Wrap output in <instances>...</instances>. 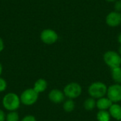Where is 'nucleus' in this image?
Wrapping results in <instances>:
<instances>
[{"mask_svg":"<svg viewBox=\"0 0 121 121\" xmlns=\"http://www.w3.org/2000/svg\"></svg>","mask_w":121,"mask_h":121,"instance_id":"nucleus-28","label":"nucleus"},{"mask_svg":"<svg viewBox=\"0 0 121 121\" xmlns=\"http://www.w3.org/2000/svg\"><path fill=\"white\" fill-rule=\"evenodd\" d=\"M108 112L111 118L117 121H121V106L120 104L113 103L108 109Z\"/></svg>","mask_w":121,"mask_h":121,"instance_id":"nucleus-11","label":"nucleus"},{"mask_svg":"<svg viewBox=\"0 0 121 121\" xmlns=\"http://www.w3.org/2000/svg\"><path fill=\"white\" fill-rule=\"evenodd\" d=\"M7 87V83L6 80L0 77V92H3L6 89Z\"/></svg>","mask_w":121,"mask_h":121,"instance_id":"nucleus-18","label":"nucleus"},{"mask_svg":"<svg viewBox=\"0 0 121 121\" xmlns=\"http://www.w3.org/2000/svg\"><path fill=\"white\" fill-rule=\"evenodd\" d=\"M4 49V43L3 39L0 37V52H2Z\"/></svg>","mask_w":121,"mask_h":121,"instance_id":"nucleus-22","label":"nucleus"},{"mask_svg":"<svg viewBox=\"0 0 121 121\" xmlns=\"http://www.w3.org/2000/svg\"><path fill=\"white\" fill-rule=\"evenodd\" d=\"M63 92L65 97L74 100L80 96L82 93V87L77 82H70L64 87Z\"/></svg>","mask_w":121,"mask_h":121,"instance_id":"nucleus-5","label":"nucleus"},{"mask_svg":"<svg viewBox=\"0 0 121 121\" xmlns=\"http://www.w3.org/2000/svg\"><path fill=\"white\" fill-rule=\"evenodd\" d=\"M108 86L102 82H95L90 84L88 88V93L90 97L95 99L104 97L107 94Z\"/></svg>","mask_w":121,"mask_h":121,"instance_id":"nucleus-2","label":"nucleus"},{"mask_svg":"<svg viewBox=\"0 0 121 121\" xmlns=\"http://www.w3.org/2000/svg\"><path fill=\"white\" fill-rule=\"evenodd\" d=\"M111 118L108 111H99L96 114L97 121H110Z\"/></svg>","mask_w":121,"mask_h":121,"instance_id":"nucleus-16","label":"nucleus"},{"mask_svg":"<svg viewBox=\"0 0 121 121\" xmlns=\"http://www.w3.org/2000/svg\"><path fill=\"white\" fill-rule=\"evenodd\" d=\"M65 94L63 91H61L57 89H52L48 94V99L49 100L55 104H59L65 101Z\"/></svg>","mask_w":121,"mask_h":121,"instance_id":"nucleus-8","label":"nucleus"},{"mask_svg":"<svg viewBox=\"0 0 121 121\" xmlns=\"http://www.w3.org/2000/svg\"></svg>","mask_w":121,"mask_h":121,"instance_id":"nucleus-27","label":"nucleus"},{"mask_svg":"<svg viewBox=\"0 0 121 121\" xmlns=\"http://www.w3.org/2000/svg\"><path fill=\"white\" fill-rule=\"evenodd\" d=\"M6 114L5 113V112L0 109V121H6Z\"/></svg>","mask_w":121,"mask_h":121,"instance_id":"nucleus-21","label":"nucleus"},{"mask_svg":"<svg viewBox=\"0 0 121 121\" xmlns=\"http://www.w3.org/2000/svg\"><path fill=\"white\" fill-rule=\"evenodd\" d=\"M118 43L121 45V33L119 34V35L118 37Z\"/></svg>","mask_w":121,"mask_h":121,"instance_id":"nucleus-23","label":"nucleus"},{"mask_svg":"<svg viewBox=\"0 0 121 121\" xmlns=\"http://www.w3.org/2000/svg\"><path fill=\"white\" fill-rule=\"evenodd\" d=\"M41 41L46 45H52L55 43L58 40V35L52 29H44L40 35Z\"/></svg>","mask_w":121,"mask_h":121,"instance_id":"nucleus-7","label":"nucleus"},{"mask_svg":"<svg viewBox=\"0 0 121 121\" xmlns=\"http://www.w3.org/2000/svg\"><path fill=\"white\" fill-rule=\"evenodd\" d=\"M2 71H3V67H2L1 64L0 63V77H1V74H2Z\"/></svg>","mask_w":121,"mask_h":121,"instance_id":"nucleus-24","label":"nucleus"},{"mask_svg":"<svg viewBox=\"0 0 121 121\" xmlns=\"http://www.w3.org/2000/svg\"><path fill=\"white\" fill-rule=\"evenodd\" d=\"M6 121H20L18 112L16 111H9L6 116Z\"/></svg>","mask_w":121,"mask_h":121,"instance_id":"nucleus-17","label":"nucleus"},{"mask_svg":"<svg viewBox=\"0 0 121 121\" xmlns=\"http://www.w3.org/2000/svg\"><path fill=\"white\" fill-rule=\"evenodd\" d=\"M104 61L111 69L121 66V56L118 52L113 50H108L105 52Z\"/></svg>","mask_w":121,"mask_h":121,"instance_id":"nucleus-3","label":"nucleus"},{"mask_svg":"<svg viewBox=\"0 0 121 121\" xmlns=\"http://www.w3.org/2000/svg\"><path fill=\"white\" fill-rule=\"evenodd\" d=\"M107 97L115 104H118L121 101V84H113L108 86Z\"/></svg>","mask_w":121,"mask_h":121,"instance_id":"nucleus-6","label":"nucleus"},{"mask_svg":"<svg viewBox=\"0 0 121 121\" xmlns=\"http://www.w3.org/2000/svg\"><path fill=\"white\" fill-rule=\"evenodd\" d=\"M20 121H37L35 116L32 115H27L25 116Z\"/></svg>","mask_w":121,"mask_h":121,"instance_id":"nucleus-19","label":"nucleus"},{"mask_svg":"<svg viewBox=\"0 0 121 121\" xmlns=\"http://www.w3.org/2000/svg\"><path fill=\"white\" fill-rule=\"evenodd\" d=\"M118 53H119V55L121 56V45H120V47H119V49H118Z\"/></svg>","mask_w":121,"mask_h":121,"instance_id":"nucleus-25","label":"nucleus"},{"mask_svg":"<svg viewBox=\"0 0 121 121\" xmlns=\"http://www.w3.org/2000/svg\"><path fill=\"white\" fill-rule=\"evenodd\" d=\"M111 77L115 84H121V67L111 69Z\"/></svg>","mask_w":121,"mask_h":121,"instance_id":"nucleus-15","label":"nucleus"},{"mask_svg":"<svg viewBox=\"0 0 121 121\" xmlns=\"http://www.w3.org/2000/svg\"><path fill=\"white\" fill-rule=\"evenodd\" d=\"M21 104L20 96L13 92L7 93L2 99V106L8 111H16Z\"/></svg>","mask_w":121,"mask_h":121,"instance_id":"nucleus-1","label":"nucleus"},{"mask_svg":"<svg viewBox=\"0 0 121 121\" xmlns=\"http://www.w3.org/2000/svg\"><path fill=\"white\" fill-rule=\"evenodd\" d=\"M114 9L117 12H121V0H117L114 4Z\"/></svg>","mask_w":121,"mask_h":121,"instance_id":"nucleus-20","label":"nucleus"},{"mask_svg":"<svg viewBox=\"0 0 121 121\" xmlns=\"http://www.w3.org/2000/svg\"><path fill=\"white\" fill-rule=\"evenodd\" d=\"M47 88H48V82L45 79H42V78L37 79L35 82L33 87V89L38 94L44 92L47 89Z\"/></svg>","mask_w":121,"mask_h":121,"instance_id":"nucleus-12","label":"nucleus"},{"mask_svg":"<svg viewBox=\"0 0 121 121\" xmlns=\"http://www.w3.org/2000/svg\"><path fill=\"white\" fill-rule=\"evenodd\" d=\"M62 107H63V109L65 112L71 113L75 109L76 104H75V102L74 101L73 99H68L67 100L64 101Z\"/></svg>","mask_w":121,"mask_h":121,"instance_id":"nucleus-14","label":"nucleus"},{"mask_svg":"<svg viewBox=\"0 0 121 121\" xmlns=\"http://www.w3.org/2000/svg\"><path fill=\"white\" fill-rule=\"evenodd\" d=\"M84 108L87 111H91L96 108V101L92 97L87 98L84 102Z\"/></svg>","mask_w":121,"mask_h":121,"instance_id":"nucleus-13","label":"nucleus"},{"mask_svg":"<svg viewBox=\"0 0 121 121\" xmlns=\"http://www.w3.org/2000/svg\"><path fill=\"white\" fill-rule=\"evenodd\" d=\"M39 94H38L33 88H29L24 90L21 96L20 99L23 105L26 106H30L34 105L38 99Z\"/></svg>","mask_w":121,"mask_h":121,"instance_id":"nucleus-4","label":"nucleus"},{"mask_svg":"<svg viewBox=\"0 0 121 121\" xmlns=\"http://www.w3.org/2000/svg\"><path fill=\"white\" fill-rule=\"evenodd\" d=\"M113 103L108 97H102L96 100V108L99 111H108Z\"/></svg>","mask_w":121,"mask_h":121,"instance_id":"nucleus-10","label":"nucleus"},{"mask_svg":"<svg viewBox=\"0 0 121 121\" xmlns=\"http://www.w3.org/2000/svg\"><path fill=\"white\" fill-rule=\"evenodd\" d=\"M106 22L110 27H116L121 24V13L116 11L110 12L106 18Z\"/></svg>","mask_w":121,"mask_h":121,"instance_id":"nucleus-9","label":"nucleus"},{"mask_svg":"<svg viewBox=\"0 0 121 121\" xmlns=\"http://www.w3.org/2000/svg\"><path fill=\"white\" fill-rule=\"evenodd\" d=\"M106 1H108V2H116L117 0H106Z\"/></svg>","mask_w":121,"mask_h":121,"instance_id":"nucleus-26","label":"nucleus"}]
</instances>
